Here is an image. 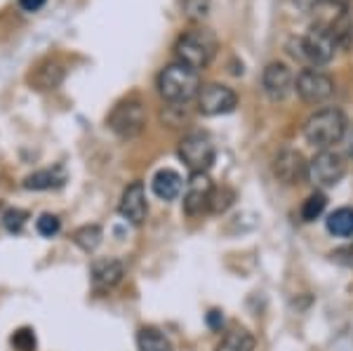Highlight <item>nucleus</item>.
I'll list each match as a JSON object with an SVG mask.
<instances>
[{
	"mask_svg": "<svg viewBox=\"0 0 353 351\" xmlns=\"http://www.w3.org/2000/svg\"><path fill=\"white\" fill-rule=\"evenodd\" d=\"M337 41H334L332 31L325 24L311 26L304 36L294 38L290 43V52L294 59L304 61L306 69H318V66H325L334 59L337 54Z\"/></svg>",
	"mask_w": 353,
	"mask_h": 351,
	"instance_id": "nucleus-1",
	"label": "nucleus"
},
{
	"mask_svg": "<svg viewBox=\"0 0 353 351\" xmlns=\"http://www.w3.org/2000/svg\"><path fill=\"white\" fill-rule=\"evenodd\" d=\"M201 73L191 66L174 61L158 73V92L168 104H189L201 92Z\"/></svg>",
	"mask_w": 353,
	"mask_h": 351,
	"instance_id": "nucleus-2",
	"label": "nucleus"
},
{
	"mask_svg": "<svg viewBox=\"0 0 353 351\" xmlns=\"http://www.w3.org/2000/svg\"><path fill=\"white\" fill-rule=\"evenodd\" d=\"M346 132H349L346 116L339 109H334V106L316 111L309 121L304 123V139L321 151H327V149H332V146L341 144Z\"/></svg>",
	"mask_w": 353,
	"mask_h": 351,
	"instance_id": "nucleus-3",
	"label": "nucleus"
},
{
	"mask_svg": "<svg viewBox=\"0 0 353 351\" xmlns=\"http://www.w3.org/2000/svg\"><path fill=\"white\" fill-rule=\"evenodd\" d=\"M214 52H217V38L208 28H191V31L181 33L174 45L176 61L196 71L205 69L212 61Z\"/></svg>",
	"mask_w": 353,
	"mask_h": 351,
	"instance_id": "nucleus-4",
	"label": "nucleus"
},
{
	"mask_svg": "<svg viewBox=\"0 0 353 351\" xmlns=\"http://www.w3.org/2000/svg\"><path fill=\"white\" fill-rule=\"evenodd\" d=\"M109 128L118 137L123 139H134L144 132L146 128V109L137 97H130L121 101L109 116Z\"/></svg>",
	"mask_w": 353,
	"mask_h": 351,
	"instance_id": "nucleus-5",
	"label": "nucleus"
},
{
	"mask_svg": "<svg viewBox=\"0 0 353 351\" xmlns=\"http://www.w3.org/2000/svg\"><path fill=\"white\" fill-rule=\"evenodd\" d=\"M346 174V158L337 151H318L309 161V182L318 189L337 186Z\"/></svg>",
	"mask_w": 353,
	"mask_h": 351,
	"instance_id": "nucleus-6",
	"label": "nucleus"
},
{
	"mask_svg": "<svg viewBox=\"0 0 353 351\" xmlns=\"http://www.w3.org/2000/svg\"><path fill=\"white\" fill-rule=\"evenodd\" d=\"M294 92L304 104H325L334 94V81L321 69H301L294 78Z\"/></svg>",
	"mask_w": 353,
	"mask_h": 351,
	"instance_id": "nucleus-7",
	"label": "nucleus"
},
{
	"mask_svg": "<svg viewBox=\"0 0 353 351\" xmlns=\"http://www.w3.org/2000/svg\"><path fill=\"white\" fill-rule=\"evenodd\" d=\"M179 158L191 172H208L217 158V149L205 132H191L179 141Z\"/></svg>",
	"mask_w": 353,
	"mask_h": 351,
	"instance_id": "nucleus-8",
	"label": "nucleus"
},
{
	"mask_svg": "<svg viewBox=\"0 0 353 351\" xmlns=\"http://www.w3.org/2000/svg\"><path fill=\"white\" fill-rule=\"evenodd\" d=\"M198 111L203 116H224V113H231L238 104V94L233 92L229 85L221 83H208L201 88L198 92Z\"/></svg>",
	"mask_w": 353,
	"mask_h": 351,
	"instance_id": "nucleus-9",
	"label": "nucleus"
},
{
	"mask_svg": "<svg viewBox=\"0 0 353 351\" xmlns=\"http://www.w3.org/2000/svg\"><path fill=\"white\" fill-rule=\"evenodd\" d=\"M273 174L285 186L301 184L309 179V161L297 149H281L273 158Z\"/></svg>",
	"mask_w": 353,
	"mask_h": 351,
	"instance_id": "nucleus-10",
	"label": "nucleus"
},
{
	"mask_svg": "<svg viewBox=\"0 0 353 351\" xmlns=\"http://www.w3.org/2000/svg\"><path fill=\"white\" fill-rule=\"evenodd\" d=\"M212 191L214 184L208 177V172H191L184 191V212L189 217H201L203 212H208L210 201H212Z\"/></svg>",
	"mask_w": 353,
	"mask_h": 351,
	"instance_id": "nucleus-11",
	"label": "nucleus"
},
{
	"mask_svg": "<svg viewBox=\"0 0 353 351\" xmlns=\"http://www.w3.org/2000/svg\"><path fill=\"white\" fill-rule=\"evenodd\" d=\"M261 88H264L266 97L273 101H283L294 90V76L288 64L283 61H271L266 64L264 73H261Z\"/></svg>",
	"mask_w": 353,
	"mask_h": 351,
	"instance_id": "nucleus-12",
	"label": "nucleus"
},
{
	"mask_svg": "<svg viewBox=\"0 0 353 351\" xmlns=\"http://www.w3.org/2000/svg\"><path fill=\"white\" fill-rule=\"evenodd\" d=\"M123 276H125V267L121 259L116 257H99L90 267V281H92V288L97 292L113 290L123 281Z\"/></svg>",
	"mask_w": 353,
	"mask_h": 351,
	"instance_id": "nucleus-13",
	"label": "nucleus"
},
{
	"mask_svg": "<svg viewBox=\"0 0 353 351\" xmlns=\"http://www.w3.org/2000/svg\"><path fill=\"white\" fill-rule=\"evenodd\" d=\"M118 210L130 224L134 226H141L149 214V203H146V191H144V184L141 182H132L128 189L123 191L121 196V205Z\"/></svg>",
	"mask_w": 353,
	"mask_h": 351,
	"instance_id": "nucleus-14",
	"label": "nucleus"
},
{
	"mask_svg": "<svg viewBox=\"0 0 353 351\" xmlns=\"http://www.w3.org/2000/svg\"><path fill=\"white\" fill-rule=\"evenodd\" d=\"M151 186H153V194L161 198V201H174V198L181 194V189H184V182H181L179 172L165 168L156 172Z\"/></svg>",
	"mask_w": 353,
	"mask_h": 351,
	"instance_id": "nucleus-15",
	"label": "nucleus"
},
{
	"mask_svg": "<svg viewBox=\"0 0 353 351\" xmlns=\"http://www.w3.org/2000/svg\"><path fill=\"white\" fill-rule=\"evenodd\" d=\"M66 182V172L61 166H54V168H45V170H38V172L28 174L24 179V186L31 191H48V189H57Z\"/></svg>",
	"mask_w": 353,
	"mask_h": 351,
	"instance_id": "nucleus-16",
	"label": "nucleus"
},
{
	"mask_svg": "<svg viewBox=\"0 0 353 351\" xmlns=\"http://www.w3.org/2000/svg\"><path fill=\"white\" fill-rule=\"evenodd\" d=\"M330 31H332L339 50L351 48L353 45V14L349 12V8H344L337 17H334V21L330 24Z\"/></svg>",
	"mask_w": 353,
	"mask_h": 351,
	"instance_id": "nucleus-17",
	"label": "nucleus"
},
{
	"mask_svg": "<svg viewBox=\"0 0 353 351\" xmlns=\"http://www.w3.org/2000/svg\"><path fill=\"white\" fill-rule=\"evenodd\" d=\"M61 81H64V69L57 61L38 66L36 73H31V83L36 90H54Z\"/></svg>",
	"mask_w": 353,
	"mask_h": 351,
	"instance_id": "nucleus-18",
	"label": "nucleus"
},
{
	"mask_svg": "<svg viewBox=\"0 0 353 351\" xmlns=\"http://www.w3.org/2000/svg\"><path fill=\"white\" fill-rule=\"evenodd\" d=\"M217 351H254V337L245 328H231L219 342Z\"/></svg>",
	"mask_w": 353,
	"mask_h": 351,
	"instance_id": "nucleus-19",
	"label": "nucleus"
},
{
	"mask_svg": "<svg viewBox=\"0 0 353 351\" xmlns=\"http://www.w3.org/2000/svg\"><path fill=\"white\" fill-rule=\"evenodd\" d=\"M137 347H139V351H172V342L158 328L149 325L137 332Z\"/></svg>",
	"mask_w": 353,
	"mask_h": 351,
	"instance_id": "nucleus-20",
	"label": "nucleus"
},
{
	"mask_svg": "<svg viewBox=\"0 0 353 351\" xmlns=\"http://www.w3.org/2000/svg\"><path fill=\"white\" fill-rule=\"evenodd\" d=\"M325 224L332 236L349 239V236H353V208H339V210H334L325 219Z\"/></svg>",
	"mask_w": 353,
	"mask_h": 351,
	"instance_id": "nucleus-21",
	"label": "nucleus"
},
{
	"mask_svg": "<svg viewBox=\"0 0 353 351\" xmlns=\"http://www.w3.org/2000/svg\"><path fill=\"white\" fill-rule=\"evenodd\" d=\"M101 239H104V234H101L99 224H85L73 231V243L85 252H94L101 245Z\"/></svg>",
	"mask_w": 353,
	"mask_h": 351,
	"instance_id": "nucleus-22",
	"label": "nucleus"
},
{
	"mask_svg": "<svg viewBox=\"0 0 353 351\" xmlns=\"http://www.w3.org/2000/svg\"><path fill=\"white\" fill-rule=\"evenodd\" d=\"M325 205H327L325 194H323V191H316V194H311L304 201V205H301V219H304V222H313V219H318L323 212H325Z\"/></svg>",
	"mask_w": 353,
	"mask_h": 351,
	"instance_id": "nucleus-23",
	"label": "nucleus"
},
{
	"mask_svg": "<svg viewBox=\"0 0 353 351\" xmlns=\"http://www.w3.org/2000/svg\"><path fill=\"white\" fill-rule=\"evenodd\" d=\"M233 201H236L233 189H229V186H214L212 201H210V212H214V214L226 212L233 205Z\"/></svg>",
	"mask_w": 353,
	"mask_h": 351,
	"instance_id": "nucleus-24",
	"label": "nucleus"
},
{
	"mask_svg": "<svg viewBox=\"0 0 353 351\" xmlns=\"http://www.w3.org/2000/svg\"><path fill=\"white\" fill-rule=\"evenodd\" d=\"M181 12L189 21L198 24L210 14V0H181Z\"/></svg>",
	"mask_w": 353,
	"mask_h": 351,
	"instance_id": "nucleus-25",
	"label": "nucleus"
},
{
	"mask_svg": "<svg viewBox=\"0 0 353 351\" xmlns=\"http://www.w3.org/2000/svg\"><path fill=\"white\" fill-rule=\"evenodd\" d=\"M59 229H61L59 217H57V214H50V212L41 214L36 222V231L43 236V239H52V236L59 234Z\"/></svg>",
	"mask_w": 353,
	"mask_h": 351,
	"instance_id": "nucleus-26",
	"label": "nucleus"
},
{
	"mask_svg": "<svg viewBox=\"0 0 353 351\" xmlns=\"http://www.w3.org/2000/svg\"><path fill=\"white\" fill-rule=\"evenodd\" d=\"M26 217H28V214L24 210L14 208V210H8L3 214V226L10 231V234H19V231L24 229V224H26Z\"/></svg>",
	"mask_w": 353,
	"mask_h": 351,
	"instance_id": "nucleus-27",
	"label": "nucleus"
},
{
	"mask_svg": "<svg viewBox=\"0 0 353 351\" xmlns=\"http://www.w3.org/2000/svg\"><path fill=\"white\" fill-rule=\"evenodd\" d=\"M12 344L19 351H36V335H33V330H28V328L17 330L12 335Z\"/></svg>",
	"mask_w": 353,
	"mask_h": 351,
	"instance_id": "nucleus-28",
	"label": "nucleus"
},
{
	"mask_svg": "<svg viewBox=\"0 0 353 351\" xmlns=\"http://www.w3.org/2000/svg\"><path fill=\"white\" fill-rule=\"evenodd\" d=\"M45 3H48V0H19L21 10H26V12H38Z\"/></svg>",
	"mask_w": 353,
	"mask_h": 351,
	"instance_id": "nucleus-29",
	"label": "nucleus"
},
{
	"mask_svg": "<svg viewBox=\"0 0 353 351\" xmlns=\"http://www.w3.org/2000/svg\"><path fill=\"white\" fill-rule=\"evenodd\" d=\"M208 323H210V328H221V323H224V316L219 314V311H210V316H208Z\"/></svg>",
	"mask_w": 353,
	"mask_h": 351,
	"instance_id": "nucleus-30",
	"label": "nucleus"
},
{
	"mask_svg": "<svg viewBox=\"0 0 353 351\" xmlns=\"http://www.w3.org/2000/svg\"><path fill=\"white\" fill-rule=\"evenodd\" d=\"M323 3H330V5H339V8H346L351 0H323Z\"/></svg>",
	"mask_w": 353,
	"mask_h": 351,
	"instance_id": "nucleus-31",
	"label": "nucleus"
}]
</instances>
